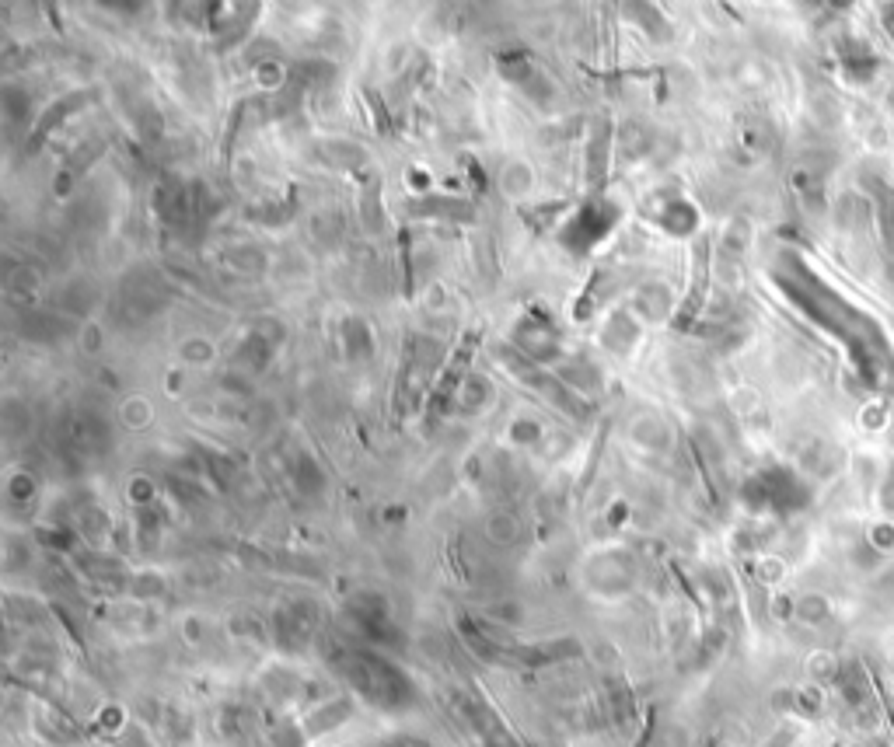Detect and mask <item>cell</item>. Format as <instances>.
Returning a JSON list of instances; mask_svg holds the SVG:
<instances>
[{
	"mask_svg": "<svg viewBox=\"0 0 894 747\" xmlns=\"http://www.w3.org/2000/svg\"><path fill=\"white\" fill-rule=\"evenodd\" d=\"M797 615L804 618V622H821V618L828 615V601L825 597H818V594L804 597V601L797 604Z\"/></svg>",
	"mask_w": 894,
	"mask_h": 747,
	"instance_id": "3957f363",
	"label": "cell"
},
{
	"mask_svg": "<svg viewBox=\"0 0 894 747\" xmlns=\"http://www.w3.org/2000/svg\"><path fill=\"white\" fill-rule=\"evenodd\" d=\"M835 667H839V664H835L832 653H818V657H814V664H811V671L818 674V678H832Z\"/></svg>",
	"mask_w": 894,
	"mask_h": 747,
	"instance_id": "277c9868",
	"label": "cell"
},
{
	"mask_svg": "<svg viewBox=\"0 0 894 747\" xmlns=\"http://www.w3.org/2000/svg\"><path fill=\"white\" fill-rule=\"evenodd\" d=\"M339 664H343V674L350 678V685L381 709L402 706V702L413 695V685H409L406 674H402L392 660L378 657V653H367V650L343 653Z\"/></svg>",
	"mask_w": 894,
	"mask_h": 747,
	"instance_id": "6da1fadb",
	"label": "cell"
},
{
	"mask_svg": "<svg viewBox=\"0 0 894 747\" xmlns=\"http://www.w3.org/2000/svg\"><path fill=\"white\" fill-rule=\"evenodd\" d=\"M870 549L874 552H891L894 549V524L891 521H881L870 528Z\"/></svg>",
	"mask_w": 894,
	"mask_h": 747,
	"instance_id": "7a4b0ae2",
	"label": "cell"
}]
</instances>
